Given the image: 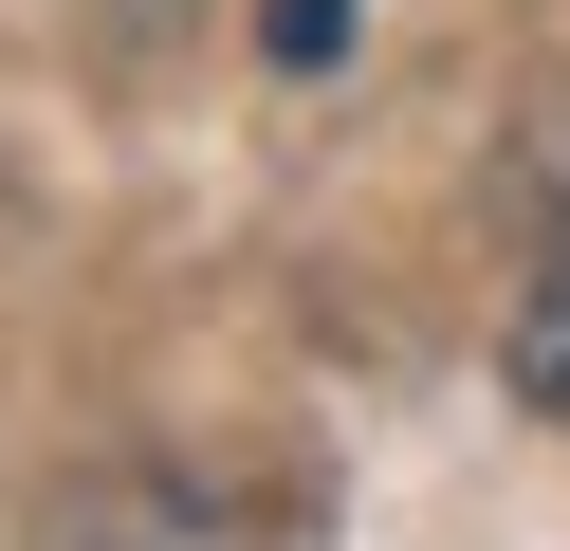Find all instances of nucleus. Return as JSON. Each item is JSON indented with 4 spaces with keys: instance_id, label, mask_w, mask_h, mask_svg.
<instances>
[{
    "instance_id": "f257e3e1",
    "label": "nucleus",
    "mask_w": 570,
    "mask_h": 551,
    "mask_svg": "<svg viewBox=\"0 0 570 551\" xmlns=\"http://www.w3.org/2000/svg\"><path fill=\"white\" fill-rule=\"evenodd\" d=\"M515 404H533V423H570V203H552L533 294H515Z\"/></svg>"
},
{
    "instance_id": "f03ea898",
    "label": "nucleus",
    "mask_w": 570,
    "mask_h": 551,
    "mask_svg": "<svg viewBox=\"0 0 570 551\" xmlns=\"http://www.w3.org/2000/svg\"><path fill=\"white\" fill-rule=\"evenodd\" d=\"M258 37H276V73H332V56H350V0H276Z\"/></svg>"
}]
</instances>
